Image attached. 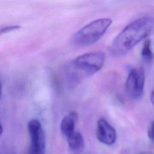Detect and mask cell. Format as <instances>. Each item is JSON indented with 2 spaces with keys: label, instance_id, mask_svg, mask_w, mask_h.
Returning <instances> with one entry per match:
<instances>
[{
  "label": "cell",
  "instance_id": "obj_10",
  "mask_svg": "<svg viewBox=\"0 0 154 154\" xmlns=\"http://www.w3.org/2000/svg\"><path fill=\"white\" fill-rule=\"evenodd\" d=\"M147 133L149 140L154 144V120L152 121L149 124Z\"/></svg>",
  "mask_w": 154,
  "mask_h": 154
},
{
  "label": "cell",
  "instance_id": "obj_3",
  "mask_svg": "<svg viewBox=\"0 0 154 154\" xmlns=\"http://www.w3.org/2000/svg\"><path fill=\"white\" fill-rule=\"evenodd\" d=\"M112 22V20L108 17L93 20L75 32L71 37V42L79 46L93 45L104 35Z\"/></svg>",
  "mask_w": 154,
  "mask_h": 154
},
{
  "label": "cell",
  "instance_id": "obj_13",
  "mask_svg": "<svg viewBox=\"0 0 154 154\" xmlns=\"http://www.w3.org/2000/svg\"><path fill=\"white\" fill-rule=\"evenodd\" d=\"M2 132H3V128H2V125L1 124V123H0V136L2 135Z\"/></svg>",
  "mask_w": 154,
  "mask_h": 154
},
{
  "label": "cell",
  "instance_id": "obj_11",
  "mask_svg": "<svg viewBox=\"0 0 154 154\" xmlns=\"http://www.w3.org/2000/svg\"><path fill=\"white\" fill-rule=\"evenodd\" d=\"M0 154H16V153L14 150L11 147L7 145H4L0 147Z\"/></svg>",
  "mask_w": 154,
  "mask_h": 154
},
{
  "label": "cell",
  "instance_id": "obj_5",
  "mask_svg": "<svg viewBox=\"0 0 154 154\" xmlns=\"http://www.w3.org/2000/svg\"><path fill=\"white\" fill-rule=\"evenodd\" d=\"M27 128L31 139L28 154H45L46 137L41 123L37 119L31 120Z\"/></svg>",
  "mask_w": 154,
  "mask_h": 154
},
{
  "label": "cell",
  "instance_id": "obj_8",
  "mask_svg": "<svg viewBox=\"0 0 154 154\" xmlns=\"http://www.w3.org/2000/svg\"><path fill=\"white\" fill-rule=\"evenodd\" d=\"M66 138L70 150L74 152H79L83 150L84 140L80 132L75 131Z\"/></svg>",
  "mask_w": 154,
  "mask_h": 154
},
{
  "label": "cell",
  "instance_id": "obj_9",
  "mask_svg": "<svg viewBox=\"0 0 154 154\" xmlns=\"http://www.w3.org/2000/svg\"><path fill=\"white\" fill-rule=\"evenodd\" d=\"M141 55L143 61L147 64H151L153 61L154 54L152 49V44L150 40H147L144 43Z\"/></svg>",
  "mask_w": 154,
  "mask_h": 154
},
{
  "label": "cell",
  "instance_id": "obj_14",
  "mask_svg": "<svg viewBox=\"0 0 154 154\" xmlns=\"http://www.w3.org/2000/svg\"><path fill=\"white\" fill-rule=\"evenodd\" d=\"M2 82H1V81L0 79V96H1V93H2Z\"/></svg>",
  "mask_w": 154,
  "mask_h": 154
},
{
  "label": "cell",
  "instance_id": "obj_4",
  "mask_svg": "<svg viewBox=\"0 0 154 154\" xmlns=\"http://www.w3.org/2000/svg\"><path fill=\"white\" fill-rule=\"evenodd\" d=\"M145 72L142 67L131 69L125 82V91L127 95L133 99L140 98L144 92Z\"/></svg>",
  "mask_w": 154,
  "mask_h": 154
},
{
  "label": "cell",
  "instance_id": "obj_2",
  "mask_svg": "<svg viewBox=\"0 0 154 154\" xmlns=\"http://www.w3.org/2000/svg\"><path fill=\"white\" fill-rule=\"evenodd\" d=\"M105 60V55L102 51H91L79 55L69 66L70 75L76 81L80 77L94 75L102 68Z\"/></svg>",
  "mask_w": 154,
  "mask_h": 154
},
{
  "label": "cell",
  "instance_id": "obj_7",
  "mask_svg": "<svg viewBox=\"0 0 154 154\" xmlns=\"http://www.w3.org/2000/svg\"><path fill=\"white\" fill-rule=\"evenodd\" d=\"M78 117V113L75 110L71 111L63 117L60 123V130L64 137H67L75 131V128Z\"/></svg>",
  "mask_w": 154,
  "mask_h": 154
},
{
  "label": "cell",
  "instance_id": "obj_1",
  "mask_svg": "<svg viewBox=\"0 0 154 154\" xmlns=\"http://www.w3.org/2000/svg\"><path fill=\"white\" fill-rule=\"evenodd\" d=\"M154 26V18L143 16L127 25L116 37L109 51L116 57L127 54L137 44L145 38Z\"/></svg>",
  "mask_w": 154,
  "mask_h": 154
},
{
  "label": "cell",
  "instance_id": "obj_6",
  "mask_svg": "<svg viewBox=\"0 0 154 154\" xmlns=\"http://www.w3.org/2000/svg\"><path fill=\"white\" fill-rule=\"evenodd\" d=\"M96 135L97 140L106 146L113 144L117 139L115 129L103 118L99 119L97 122Z\"/></svg>",
  "mask_w": 154,
  "mask_h": 154
},
{
  "label": "cell",
  "instance_id": "obj_15",
  "mask_svg": "<svg viewBox=\"0 0 154 154\" xmlns=\"http://www.w3.org/2000/svg\"><path fill=\"white\" fill-rule=\"evenodd\" d=\"M141 154H143V153H141Z\"/></svg>",
  "mask_w": 154,
  "mask_h": 154
},
{
  "label": "cell",
  "instance_id": "obj_12",
  "mask_svg": "<svg viewBox=\"0 0 154 154\" xmlns=\"http://www.w3.org/2000/svg\"><path fill=\"white\" fill-rule=\"evenodd\" d=\"M150 102L152 103V105L154 106V90L151 92L150 93Z\"/></svg>",
  "mask_w": 154,
  "mask_h": 154
}]
</instances>
